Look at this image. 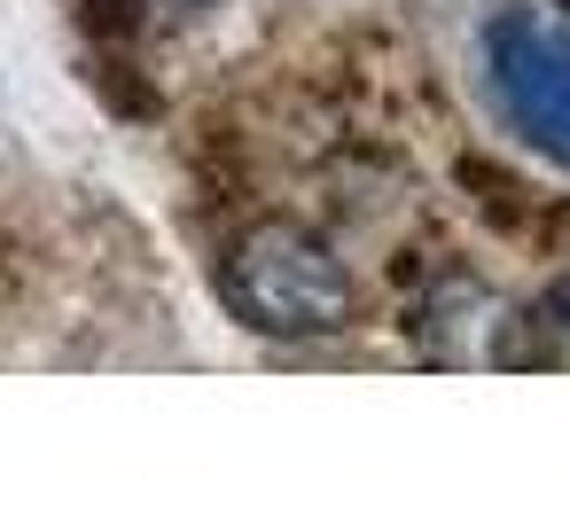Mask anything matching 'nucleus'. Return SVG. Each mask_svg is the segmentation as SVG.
<instances>
[{"mask_svg":"<svg viewBox=\"0 0 570 515\" xmlns=\"http://www.w3.org/2000/svg\"><path fill=\"white\" fill-rule=\"evenodd\" d=\"M219 297L243 328L274 336V344H321V336H344L352 313H360V289H352V266L305 235V227H250L227 266H219Z\"/></svg>","mask_w":570,"mask_h":515,"instance_id":"nucleus-1","label":"nucleus"},{"mask_svg":"<svg viewBox=\"0 0 570 515\" xmlns=\"http://www.w3.org/2000/svg\"><path fill=\"white\" fill-rule=\"evenodd\" d=\"M484 63H492V95L508 110V126L539 149L570 165V17H500L484 32Z\"/></svg>","mask_w":570,"mask_h":515,"instance_id":"nucleus-2","label":"nucleus"},{"mask_svg":"<svg viewBox=\"0 0 570 515\" xmlns=\"http://www.w3.org/2000/svg\"><path fill=\"white\" fill-rule=\"evenodd\" d=\"M173 9H204V0H173Z\"/></svg>","mask_w":570,"mask_h":515,"instance_id":"nucleus-3","label":"nucleus"},{"mask_svg":"<svg viewBox=\"0 0 570 515\" xmlns=\"http://www.w3.org/2000/svg\"><path fill=\"white\" fill-rule=\"evenodd\" d=\"M554 9H562V17H570V0H554Z\"/></svg>","mask_w":570,"mask_h":515,"instance_id":"nucleus-4","label":"nucleus"},{"mask_svg":"<svg viewBox=\"0 0 570 515\" xmlns=\"http://www.w3.org/2000/svg\"><path fill=\"white\" fill-rule=\"evenodd\" d=\"M562 313H570V305H562Z\"/></svg>","mask_w":570,"mask_h":515,"instance_id":"nucleus-5","label":"nucleus"}]
</instances>
